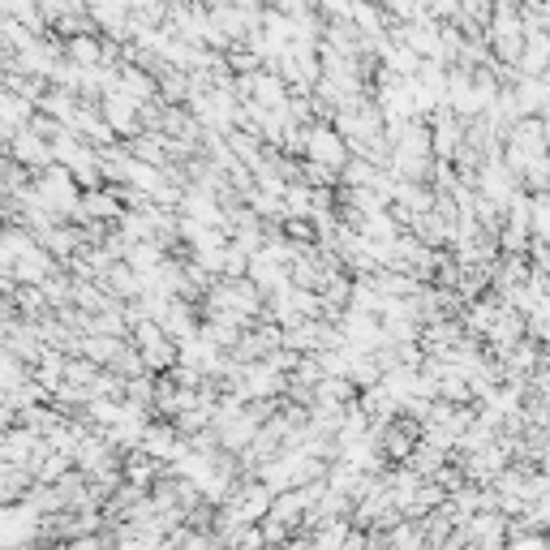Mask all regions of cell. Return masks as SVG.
Returning a JSON list of instances; mask_svg holds the SVG:
<instances>
[{"instance_id":"obj_8","label":"cell","mask_w":550,"mask_h":550,"mask_svg":"<svg viewBox=\"0 0 550 550\" xmlns=\"http://www.w3.org/2000/svg\"><path fill=\"white\" fill-rule=\"evenodd\" d=\"M121 473H125L129 486H138V490H147V495H151L159 477H168V465H164V460H155L147 447H134V452H125Z\"/></svg>"},{"instance_id":"obj_1","label":"cell","mask_w":550,"mask_h":550,"mask_svg":"<svg viewBox=\"0 0 550 550\" xmlns=\"http://www.w3.org/2000/svg\"><path fill=\"white\" fill-rule=\"evenodd\" d=\"M31 190H35V198H39L43 207H48V211H52L61 224H74V220H78V207H82V185H78V177H74V172H69V168L52 164V168L35 172Z\"/></svg>"},{"instance_id":"obj_14","label":"cell","mask_w":550,"mask_h":550,"mask_svg":"<svg viewBox=\"0 0 550 550\" xmlns=\"http://www.w3.org/2000/svg\"><path fill=\"white\" fill-rule=\"evenodd\" d=\"M0 18H18L22 26H31L35 35H48L52 31L48 18H43L39 0H0Z\"/></svg>"},{"instance_id":"obj_16","label":"cell","mask_w":550,"mask_h":550,"mask_svg":"<svg viewBox=\"0 0 550 550\" xmlns=\"http://www.w3.org/2000/svg\"><path fill=\"white\" fill-rule=\"evenodd\" d=\"M125 344H129V340H112V336H86V340H82V353H78V357H91L95 366H104V370H108L112 361L121 357V349H125Z\"/></svg>"},{"instance_id":"obj_20","label":"cell","mask_w":550,"mask_h":550,"mask_svg":"<svg viewBox=\"0 0 550 550\" xmlns=\"http://www.w3.org/2000/svg\"><path fill=\"white\" fill-rule=\"evenodd\" d=\"M5 91L31 99V104H43V95L52 91L48 78H31V74H5Z\"/></svg>"},{"instance_id":"obj_4","label":"cell","mask_w":550,"mask_h":550,"mask_svg":"<svg viewBox=\"0 0 550 550\" xmlns=\"http://www.w3.org/2000/svg\"><path fill=\"white\" fill-rule=\"evenodd\" d=\"M142 447H147L155 460H164V465L172 469L185 452H190V439L181 434L177 422H168V417H155V422L147 426V439H142Z\"/></svg>"},{"instance_id":"obj_13","label":"cell","mask_w":550,"mask_h":550,"mask_svg":"<svg viewBox=\"0 0 550 550\" xmlns=\"http://www.w3.org/2000/svg\"><path fill=\"white\" fill-rule=\"evenodd\" d=\"M39 482H35V473L26 469V465H5L0 469V499L5 503H26V495H31Z\"/></svg>"},{"instance_id":"obj_21","label":"cell","mask_w":550,"mask_h":550,"mask_svg":"<svg viewBox=\"0 0 550 550\" xmlns=\"http://www.w3.org/2000/svg\"><path fill=\"white\" fill-rule=\"evenodd\" d=\"M74 469H78V465H74V460H69V456L52 452V456H48V460H43V465H39L35 482H39V486H56V482H61V477H69Z\"/></svg>"},{"instance_id":"obj_17","label":"cell","mask_w":550,"mask_h":550,"mask_svg":"<svg viewBox=\"0 0 550 550\" xmlns=\"http://www.w3.org/2000/svg\"><path fill=\"white\" fill-rule=\"evenodd\" d=\"M39 35L31 31V26H22L18 18H0V48H5L9 56H18V52H26L35 43Z\"/></svg>"},{"instance_id":"obj_3","label":"cell","mask_w":550,"mask_h":550,"mask_svg":"<svg viewBox=\"0 0 550 550\" xmlns=\"http://www.w3.org/2000/svg\"><path fill=\"white\" fill-rule=\"evenodd\" d=\"M306 159L310 164H323V168H331V172H344L349 168V159H353V151H349V142H344V134L336 125H310V142H306Z\"/></svg>"},{"instance_id":"obj_2","label":"cell","mask_w":550,"mask_h":550,"mask_svg":"<svg viewBox=\"0 0 550 550\" xmlns=\"http://www.w3.org/2000/svg\"><path fill=\"white\" fill-rule=\"evenodd\" d=\"M48 456H52L48 434H39L31 426H9L5 439H0V460H5V465H26L31 473H39V465Z\"/></svg>"},{"instance_id":"obj_15","label":"cell","mask_w":550,"mask_h":550,"mask_svg":"<svg viewBox=\"0 0 550 550\" xmlns=\"http://www.w3.org/2000/svg\"><path fill=\"white\" fill-rule=\"evenodd\" d=\"M516 104H520V117H542L546 104H550V91L542 78H520L516 82Z\"/></svg>"},{"instance_id":"obj_19","label":"cell","mask_w":550,"mask_h":550,"mask_svg":"<svg viewBox=\"0 0 550 550\" xmlns=\"http://www.w3.org/2000/svg\"><path fill=\"white\" fill-rule=\"evenodd\" d=\"M404 465H409L413 473H422V477H434V473H439V469L447 465V452H439V447H430V443L422 439V443L413 447V456L404 460Z\"/></svg>"},{"instance_id":"obj_23","label":"cell","mask_w":550,"mask_h":550,"mask_svg":"<svg viewBox=\"0 0 550 550\" xmlns=\"http://www.w3.org/2000/svg\"><path fill=\"white\" fill-rule=\"evenodd\" d=\"M318 13L327 22H353V0H318Z\"/></svg>"},{"instance_id":"obj_10","label":"cell","mask_w":550,"mask_h":550,"mask_svg":"<svg viewBox=\"0 0 550 550\" xmlns=\"http://www.w3.org/2000/svg\"><path fill=\"white\" fill-rule=\"evenodd\" d=\"M65 56L78 69H104L108 65V39L104 35H74V39H65Z\"/></svg>"},{"instance_id":"obj_22","label":"cell","mask_w":550,"mask_h":550,"mask_svg":"<svg viewBox=\"0 0 550 550\" xmlns=\"http://www.w3.org/2000/svg\"><path fill=\"white\" fill-rule=\"evenodd\" d=\"M508 550H550V538L538 533V529H512Z\"/></svg>"},{"instance_id":"obj_18","label":"cell","mask_w":550,"mask_h":550,"mask_svg":"<svg viewBox=\"0 0 550 550\" xmlns=\"http://www.w3.org/2000/svg\"><path fill=\"white\" fill-rule=\"evenodd\" d=\"M26 383H31V366H26L22 357H13V353L0 357V387H5V396L22 392Z\"/></svg>"},{"instance_id":"obj_11","label":"cell","mask_w":550,"mask_h":550,"mask_svg":"<svg viewBox=\"0 0 550 550\" xmlns=\"http://www.w3.org/2000/svg\"><path fill=\"white\" fill-rule=\"evenodd\" d=\"M121 91H129L138 104H155V99H164V95H159V78L151 74V69H142V65H121Z\"/></svg>"},{"instance_id":"obj_9","label":"cell","mask_w":550,"mask_h":550,"mask_svg":"<svg viewBox=\"0 0 550 550\" xmlns=\"http://www.w3.org/2000/svg\"><path fill=\"white\" fill-rule=\"evenodd\" d=\"M310 508H314L310 490L297 486V490H284V495H275V503H271V520H280V525H288V529H301V525L310 520Z\"/></svg>"},{"instance_id":"obj_24","label":"cell","mask_w":550,"mask_h":550,"mask_svg":"<svg viewBox=\"0 0 550 550\" xmlns=\"http://www.w3.org/2000/svg\"><path fill=\"white\" fill-rule=\"evenodd\" d=\"M542 284H546V293H550V267L542 271Z\"/></svg>"},{"instance_id":"obj_7","label":"cell","mask_w":550,"mask_h":550,"mask_svg":"<svg viewBox=\"0 0 550 550\" xmlns=\"http://www.w3.org/2000/svg\"><path fill=\"white\" fill-rule=\"evenodd\" d=\"M35 117H39V104H31V99H22V95H13V91H0V138H5V147Z\"/></svg>"},{"instance_id":"obj_6","label":"cell","mask_w":550,"mask_h":550,"mask_svg":"<svg viewBox=\"0 0 550 550\" xmlns=\"http://www.w3.org/2000/svg\"><path fill=\"white\" fill-rule=\"evenodd\" d=\"M5 155H9V159H18V164H22V168H31V172H43V168H52V164H56V155H52V138H43L39 129H31V125H26L22 134L9 142Z\"/></svg>"},{"instance_id":"obj_12","label":"cell","mask_w":550,"mask_h":550,"mask_svg":"<svg viewBox=\"0 0 550 550\" xmlns=\"http://www.w3.org/2000/svg\"><path fill=\"white\" fill-rule=\"evenodd\" d=\"M379 65H383V69H392L396 78L413 82L417 74H422V65H426V61L409 48V43H396V39H392V43H387V52H383V61H379Z\"/></svg>"},{"instance_id":"obj_5","label":"cell","mask_w":550,"mask_h":550,"mask_svg":"<svg viewBox=\"0 0 550 550\" xmlns=\"http://www.w3.org/2000/svg\"><path fill=\"white\" fill-rule=\"evenodd\" d=\"M99 108H104V117H108L112 129H117L121 142H129V138L142 134V104H138V99L129 95V91H121V86H117V91H108Z\"/></svg>"}]
</instances>
